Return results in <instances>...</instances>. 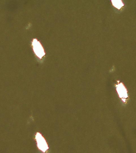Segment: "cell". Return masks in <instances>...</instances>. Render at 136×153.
Returning a JSON list of instances; mask_svg holds the SVG:
<instances>
[{"instance_id": "277c9868", "label": "cell", "mask_w": 136, "mask_h": 153, "mask_svg": "<svg viewBox=\"0 0 136 153\" xmlns=\"http://www.w3.org/2000/svg\"><path fill=\"white\" fill-rule=\"evenodd\" d=\"M112 2L113 5L119 10L121 9L122 7L124 6V3L122 1H112Z\"/></svg>"}, {"instance_id": "3957f363", "label": "cell", "mask_w": 136, "mask_h": 153, "mask_svg": "<svg viewBox=\"0 0 136 153\" xmlns=\"http://www.w3.org/2000/svg\"><path fill=\"white\" fill-rule=\"evenodd\" d=\"M116 87L117 91L119 95L121 96V97H122L124 98L126 97L127 95V91L123 84L122 83L118 84L117 85Z\"/></svg>"}, {"instance_id": "7a4b0ae2", "label": "cell", "mask_w": 136, "mask_h": 153, "mask_svg": "<svg viewBox=\"0 0 136 153\" xmlns=\"http://www.w3.org/2000/svg\"><path fill=\"white\" fill-rule=\"evenodd\" d=\"M35 139L38 148L42 152H45L49 149V147L42 135L39 133H37L35 136Z\"/></svg>"}, {"instance_id": "6da1fadb", "label": "cell", "mask_w": 136, "mask_h": 153, "mask_svg": "<svg viewBox=\"0 0 136 153\" xmlns=\"http://www.w3.org/2000/svg\"><path fill=\"white\" fill-rule=\"evenodd\" d=\"M32 46L33 50L36 56L40 59L45 56V53L44 48L40 42L38 41L35 38L33 39L32 42Z\"/></svg>"}]
</instances>
